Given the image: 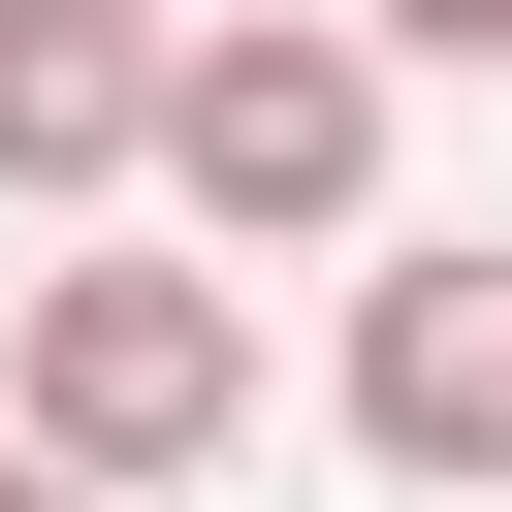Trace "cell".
<instances>
[{"label": "cell", "instance_id": "obj_4", "mask_svg": "<svg viewBox=\"0 0 512 512\" xmlns=\"http://www.w3.org/2000/svg\"><path fill=\"white\" fill-rule=\"evenodd\" d=\"M160 64H192V0H0V192L32 224L160 192Z\"/></svg>", "mask_w": 512, "mask_h": 512}, {"label": "cell", "instance_id": "obj_6", "mask_svg": "<svg viewBox=\"0 0 512 512\" xmlns=\"http://www.w3.org/2000/svg\"><path fill=\"white\" fill-rule=\"evenodd\" d=\"M32 512H128V480H64V448H32Z\"/></svg>", "mask_w": 512, "mask_h": 512}, {"label": "cell", "instance_id": "obj_5", "mask_svg": "<svg viewBox=\"0 0 512 512\" xmlns=\"http://www.w3.org/2000/svg\"><path fill=\"white\" fill-rule=\"evenodd\" d=\"M384 64H512V0H384Z\"/></svg>", "mask_w": 512, "mask_h": 512}, {"label": "cell", "instance_id": "obj_1", "mask_svg": "<svg viewBox=\"0 0 512 512\" xmlns=\"http://www.w3.org/2000/svg\"><path fill=\"white\" fill-rule=\"evenodd\" d=\"M384 128H416L384 0H192V64H160V224H192V256H384Z\"/></svg>", "mask_w": 512, "mask_h": 512}, {"label": "cell", "instance_id": "obj_3", "mask_svg": "<svg viewBox=\"0 0 512 512\" xmlns=\"http://www.w3.org/2000/svg\"><path fill=\"white\" fill-rule=\"evenodd\" d=\"M320 416H352L384 480H448V512H480V480H512V256H416V224H384V256H352Z\"/></svg>", "mask_w": 512, "mask_h": 512}, {"label": "cell", "instance_id": "obj_2", "mask_svg": "<svg viewBox=\"0 0 512 512\" xmlns=\"http://www.w3.org/2000/svg\"><path fill=\"white\" fill-rule=\"evenodd\" d=\"M0 416H32L64 480H128V512H160V480H224V448H256V288H224L192 224H160V256H32Z\"/></svg>", "mask_w": 512, "mask_h": 512}, {"label": "cell", "instance_id": "obj_7", "mask_svg": "<svg viewBox=\"0 0 512 512\" xmlns=\"http://www.w3.org/2000/svg\"><path fill=\"white\" fill-rule=\"evenodd\" d=\"M0 512H32V416H0Z\"/></svg>", "mask_w": 512, "mask_h": 512}]
</instances>
